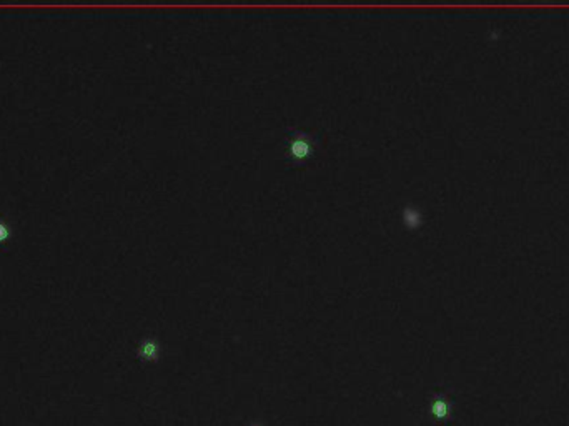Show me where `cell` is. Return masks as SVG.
<instances>
[{"instance_id": "obj_1", "label": "cell", "mask_w": 569, "mask_h": 426, "mask_svg": "<svg viewBox=\"0 0 569 426\" xmlns=\"http://www.w3.org/2000/svg\"><path fill=\"white\" fill-rule=\"evenodd\" d=\"M288 149H290L293 158L305 160L311 152H313V140H311L308 135H305V133H296V135H293L290 142H288Z\"/></svg>"}, {"instance_id": "obj_2", "label": "cell", "mask_w": 569, "mask_h": 426, "mask_svg": "<svg viewBox=\"0 0 569 426\" xmlns=\"http://www.w3.org/2000/svg\"><path fill=\"white\" fill-rule=\"evenodd\" d=\"M11 235H12L11 226H8V224H7L6 220L0 219V247H2L4 243L8 242V238H11Z\"/></svg>"}, {"instance_id": "obj_3", "label": "cell", "mask_w": 569, "mask_h": 426, "mask_svg": "<svg viewBox=\"0 0 569 426\" xmlns=\"http://www.w3.org/2000/svg\"><path fill=\"white\" fill-rule=\"evenodd\" d=\"M434 413H437L438 416H443L444 413H446V405H444L443 401H438L437 405H434Z\"/></svg>"}]
</instances>
